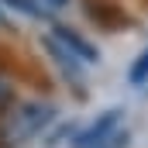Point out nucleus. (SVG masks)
Returning <instances> with one entry per match:
<instances>
[{"label":"nucleus","instance_id":"5","mask_svg":"<svg viewBox=\"0 0 148 148\" xmlns=\"http://www.w3.org/2000/svg\"><path fill=\"white\" fill-rule=\"evenodd\" d=\"M127 83H131V86H145V83H148V48L131 62V69H127Z\"/></svg>","mask_w":148,"mask_h":148},{"label":"nucleus","instance_id":"6","mask_svg":"<svg viewBox=\"0 0 148 148\" xmlns=\"http://www.w3.org/2000/svg\"><path fill=\"white\" fill-rule=\"evenodd\" d=\"M48 3H52V7H62V3H66V0H48Z\"/></svg>","mask_w":148,"mask_h":148},{"label":"nucleus","instance_id":"3","mask_svg":"<svg viewBox=\"0 0 148 148\" xmlns=\"http://www.w3.org/2000/svg\"><path fill=\"white\" fill-rule=\"evenodd\" d=\"M52 35L59 38V41H62V45H66V48L73 52V55L79 59V62H83V66H90V62H97V59H100V52H97V48H93V45H90L86 38H79L73 28H55Z\"/></svg>","mask_w":148,"mask_h":148},{"label":"nucleus","instance_id":"2","mask_svg":"<svg viewBox=\"0 0 148 148\" xmlns=\"http://www.w3.org/2000/svg\"><path fill=\"white\" fill-rule=\"evenodd\" d=\"M121 127V110H107L100 121H93L79 138H76V148H103V141H110Z\"/></svg>","mask_w":148,"mask_h":148},{"label":"nucleus","instance_id":"1","mask_svg":"<svg viewBox=\"0 0 148 148\" xmlns=\"http://www.w3.org/2000/svg\"><path fill=\"white\" fill-rule=\"evenodd\" d=\"M48 121H52V107L38 103V100L7 110L3 121H0V148H21L24 141H31Z\"/></svg>","mask_w":148,"mask_h":148},{"label":"nucleus","instance_id":"4","mask_svg":"<svg viewBox=\"0 0 148 148\" xmlns=\"http://www.w3.org/2000/svg\"><path fill=\"white\" fill-rule=\"evenodd\" d=\"M3 7H10V10H17V14H24V17H35V21L48 17V10H45L41 3H35V0H3Z\"/></svg>","mask_w":148,"mask_h":148}]
</instances>
